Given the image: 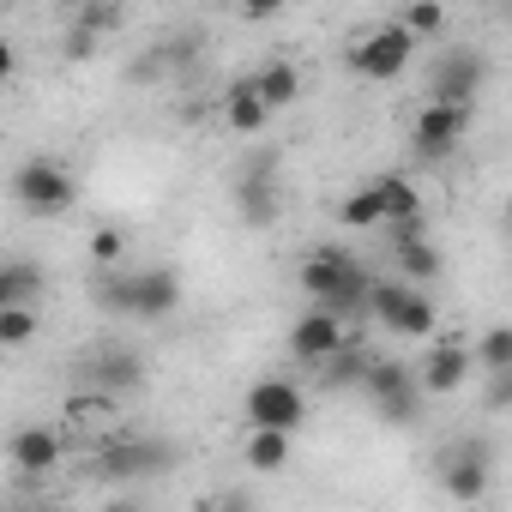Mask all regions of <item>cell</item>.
<instances>
[{"instance_id": "obj_1", "label": "cell", "mask_w": 512, "mask_h": 512, "mask_svg": "<svg viewBox=\"0 0 512 512\" xmlns=\"http://www.w3.org/2000/svg\"><path fill=\"white\" fill-rule=\"evenodd\" d=\"M302 290L320 302V308H332L338 320H362V314H374V278H368V266L362 260H350V253H338V247H320V253H308V266H302Z\"/></svg>"}, {"instance_id": "obj_2", "label": "cell", "mask_w": 512, "mask_h": 512, "mask_svg": "<svg viewBox=\"0 0 512 512\" xmlns=\"http://www.w3.org/2000/svg\"><path fill=\"white\" fill-rule=\"evenodd\" d=\"M470 133V103H422L416 109V127H410V151L416 163H446Z\"/></svg>"}, {"instance_id": "obj_3", "label": "cell", "mask_w": 512, "mask_h": 512, "mask_svg": "<svg viewBox=\"0 0 512 512\" xmlns=\"http://www.w3.org/2000/svg\"><path fill=\"white\" fill-rule=\"evenodd\" d=\"M302 416H308V398H302V386L284 380V374L253 380L247 398H241V422H247V428H290V434H296Z\"/></svg>"}, {"instance_id": "obj_4", "label": "cell", "mask_w": 512, "mask_h": 512, "mask_svg": "<svg viewBox=\"0 0 512 512\" xmlns=\"http://www.w3.org/2000/svg\"><path fill=\"white\" fill-rule=\"evenodd\" d=\"M416 31L398 19V25H380V31H368L356 49H350V67L362 73V79H404L410 73V61H416Z\"/></svg>"}, {"instance_id": "obj_5", "label": "cell", "mask_w": 512, "mask_h": 512, "mask_svg": "<svg viewBox=\"0 0 512 512\" xmlns=\"http://www.w3.org/2000/svg\"><path fill=\"white\" fill-rule=\"evenodd\" d=\"M362 392L380 404V422H392V428H410L416 410H422V398H428L422 374H410L404 362H374L368 380H362Z\"/></svg>"}, {"instance_id": "obj_6", "label": "cell", "mask_w": 512, "mask_h": 512, "mask_svg": "<svg viewBox=\"0 0 512 512\" xmlns=\"http://www.w3.org/2000/svg\"><path fill=\"white\" fill-rule=\"evenodd\" d=\"M13 193H19V205H25L31 217H61V211L79 205V181H73L61 163H43V157L13 175Z\"/></svg>"}, {"instance_id": "obj_7", "label": "cell", "mask_w": 512, "mask_h": 512, "mask_svg": "<svg viewBox=\"0 0 512 512\" xmlns=\"http://www.w3.org/2000/svg\"><path fill=\"white\" fill-rule=\"evenodd\" d=\"M350 344V320H338L332 308H308L296 326H290V356L302 362V368H320V362H332L338 350Z\"/></svg>"}, {"instance_id": "obj_8", "label": "cell", "mask_w": 512, "mask_h": 512, "mask_svg": "<svg viewBox=\"0 0 512 512\" xmlns=\"http://www.w3.org/2000/svg\"><path fill=\"white\" fill-rule=\"evenodd\" d=\"M482 79H488V67H482L476 49H446L434 61V73H428V97L434 103H476L482 97Z\"/></svg>"}, {"instance_id": "obj_9", "label": "cell", "mask_w": 512, "mask_h": 512, "mask_svg": "<svg viewBox=\"0 0 512 512\" xmlns=\"http://www.w3.org/2000/svg\"><path fill=\"white\" fill-rule=\"evenodd\" d=\"M235 211H241L247 229H272V223H278V211H284V187H278V175H272L266 163L241 175V187H235Z\"/></svg>"}, {"instance_id": "obj_10", "label": "cell", "mask_w": 512, "mask_h": 512, "mask_svg": "<svg viewBox=\"0 0 512 512\" xmlns=\"http://www.w3.org/2000/svg\"><path fill=\"white\" fill-rule=\"evenodd\" d=\"M470 368H476V350H470V344H458V338H440V344L422 356V386H428V398L458 392V386L470 380Z\"/></svg>"}, {"instance_id": "obj_11", "label": "cell", "mask_w": 512, "mask_h": 512, "mask_svg": "<svg viewBox=\"0 0 512 512\" xmlns=\"http://www.w3.org/2000/svg\"><path fill=\"white\" fill-rule=\"evenodd\" d=\"M7 464H13L19 476H49V470L61 464V434H55L49 422L19 428V434L7 440Z\"/></svg>"}, {"instance_id": "obj_12", "label": "cell", "mask_w": 512, "mask_h": 512, "mask_svg": "<svg viewBox=\"0 0 512 512\" xmlns=\"http://www.w3.org/2000/svg\"><path fill=\"white\" fill-rule=\"evenodd\" d=\"M440 482H446V494H452V500H482V494H488V446H482V440H470V446L446 452Z\"/></svg>"}, {"instance_id": "obj_13", "label": "cell", "mask_w": 512, "mask_h": 512, "mask_svg": "<svg viewBox=\"0 0 512 512\" xmlns=\"http://www.w3.org/2000/svg\"><path fill=\"white\" fill-rule=\"evenodd\" d=\"M181 308V278L169 266H151V272H133V314L139 320H169Z\"/></svg>"}, {"instance_id": "obj_14", "label": "cell", "mask_w": 512, "mask_h": 512, "mask_svg": "<svg viewBox=\"0 0 512 512\" xmlns=\"http://www.w3.org/2000/svg\"><path fill=\"white\" fill-rule=\"evenodd\" d=\"M290 452H296V434L290 428H247L241 464L260 470V476H278V470H290Z\"/></svg>"}, {"instance_id": "obj_15", "label": "cell", "mask_w": 512, "mask_h": 512, "mask_svg": "<svg viewBox=\"0 0 512 512\" xmlns=\"http://www.w3.org/2000/svg\"><path fill=\"white\" fill-rule=\"evenodd\" d=\"M223 121L247 139V133H260L266 121H272V103H266V91L253 85V79H241V85H229V97H223Z\"/></svg>"}, {"instance_id": "obj_16", "label": "cell", "mask_w": 512, "mask_h": 512, "mask_svg": "<svg viewBox=\"0 0 512 512\" xmlns=\"http://www.w3.org/2000/svg\"><path fill=\"white\" fill-rule=\"evenodd\" d=\"M163 464H169V446H157V440H133V446L97 452V470L103 476H145V470H163Z\"/></svg>"}, {"instance_id": "obj_17", "label": "cell", "mask_w": 512, "mask_h": 512, "mask_svg": "<svg viewBox=\"0 0 512 512\" xmlns=\"http://www.w3.org/2000/svg\"><path fill=\"white\" fill-rule=\"evenodd\" d=\"M91 380L121 398V392H139V386H145V362H139L133 350H103V356L91 362Z\"/></svg>"}, {"instance_id": "obj_18", "label": "cell", "mask_w": 512, "mask_h": 512, "mask_svg": "<svg viewBox=\"0 0 512 512\" xmlns=\"http://www.w3.org/2000/svg\"><path fill=\"white\" fill-rule=\"evenodd\" d=\"M392 260H398V272H404L410 284H428V278H440L446 253L434 247V235H416V241H392Z\"/></svg>"}, {"instance_id": "obj_19", "label": "cell", "mask_w": 512, "mask_h": 512, "mask_svg": "<svg viewBox=\"0 0 512 512\" xmlns=\"http://www.w3.org/2000/svg\"><path fill=\"white\" fill-rule=\"evenodd\" d=\"M338 223H344V229H380V223H386V193H380V181H368L362 193H350V199L338 205Z\"/></svg>"}, {"instance_id": "obj_20", "label": "cell", "mask_w": 512, "mask_h": 512, "mask_svg": "<svg viewBox=\"0 0 512 512\" xmlns=\"http://www.w3.org/2000/svg\"><path fill=\"white\" fill-rule=\"evenodd\" d=\"M91 302H97L103 314H133V272L97 266V278H91Z\"/></svg>"}, {"instance_id": "obj_21", "label": "cell", "mask_w": 512, "mask_h": 512, "mask_svg": "<svg viewBox=\"0 0 512 512\" xmlns=\"http://www.w3.org/2000/svg\"><path fill=\"white\" fill-rule=\"evenodd\" d=\"M253 85L266 91V103H272V109H290V103L302 97V73H296L290 61H272V67H260V73H253Z\"/></svg>"}, {"instance_id": "obj_22", "label": "cell", "mask_w": 512, "mask_h": 512, "mask_svg": "<svg viewBox=\"0 0 512 512\" xmlns=\"http://www.w3.org/2000/svg\"><path fill=\"white\" fill-rule=\"evenodd\" d=\"M368 368H374V362H368L356 344H344L332 362H320V380H326V386H338V392H350V386H362V380H368Z\"/></svg>"}, {"instance_id": "obj_23", "label": "cell", "mask_w": 512, "mask_h": 512, "mask_svg": "<svg viewBox=\"0 0 512 512\" xmlns=\"http://www.w3.org/2000/svg\"><path fill=\"white\" fill-rule=\"evenodd\" d=\"M115 404H121V398H115V392H103V386H97V392H73V398H67V410H61V416H67V422H73V428H91V422H109V416H115Z\"/></svg>"}, {"instance_id": "obj_24", "label": "cell", "mask_w": 512, "mask_h": 512, "mask_svg": "<svg viewBox=\"0 0 512 512\" xmlns=\"http://www.w3.org/2000/svg\"><path fill=\"white\" fill-rule=\"evenodd\" d=\"M416 296V284L410 278H374V320L380 326H392L398 314H404V302Z\"/></svg>"}, {"instance_id": "obj_25", "label": "cell", "mask_w": 512, "mask_h": 512, "mask_svg": "<svg viewBox=\"0 0 512 512\" xmlns=\"http://www.w3.org/2000/svg\"><path fill=\"white\" fill-rule=\"evenodd\" d=\"M434 320H440V314H434V302L416 290V296L404 302V314L392 320V332H398V338H434Z\"/></svg>"}, {"instance_id": "obj_26", "label": "cell", "mask_w": 512, "mask_h": 512, "mask_svg": "<svg viewBox=\"0 0 512 512\" xmlns=\"http://www.w3.org/2000/svg\"><path fill=\"white\" fill-rule=\"evenodd\" d=\"M476 368L494 374V368H512V326H488L476 338Z\"/></svg>"}, {"instance_id": "obj_27", "label": "cell", "mask_w": 512, "mask_h": 512, "mask_svg": "<svg viewBox=\"0 0 512 512\" xmlns=\"http://www.w3.org/2000/svg\"><path fill=\"white\" fill-rule=\"evenodd\" d=\"M43 290V278H37V266H7V272H0V308H13V302H31Z\"/></svg>"}, {"instance_id": "obj_28", "label": "cell", "mask_w": 512, "mask_h": 512, "mask_svg": "<svg viewBox=\"0 0 512 512\" xmlns=\"http://www.w3.org/2000/svg\"><path fill=\"white\" fill-rule=\"evenodd\" d=\"M31 332H37V314H31V302H13V308H0V344H31Z\"/></svg>"}, {"instance_id": "obj_29", "label": "cell", "mask_w": 512, "mask_h": 512, "mask_svg": "<svg viewBox=\"0 0 512 512\" xmlns=\"http://www.w3.org/2000/svg\"><path fill=\"white\" fill-rule=\"evenodd\" d=\"M404 25H410L416 37H440V31H446V7H440V0H410Z\"/></svg>"}, {"instance_id": "obj_30", "label": "cell", "mask_w": 512, "mask_h": 512, "mask_svg": "<svg viewBox=\"0 0 512 512\" xmlns=\"http://www.w3.org/2000/svg\"><path fill=\"white\" fill-rule=\"evenodd\" d=\"M121 253H127V235H121L115 223H103V229L91 235V260H97V266H115Z\"/></svg>"}, {"instance_id": "obj_31", "label": "cell", "mask_w": 512, "mask_h": 512, "mask_svg": "<svg viewBox=\"0 0 512 512\" xmlns=\"http://www.w3.org/2000/svg\"><path fill=\"white\" fill-rule=\"evenodd\" d=\"M488 380V410H512V368H494V374H482Z\"/></svg>"}, {"instance_id": "obj_32", "label": "cell", "mask_w": 512, "mask_h": 512, "mask_svg": "<svg viewBox=\"0 0 512 512\" xmlns=\"http://www.w3.org/2000/svg\"><path fill=\"white\" fill-rule=\"evenodd\" d=\"M290 7V0H241V19H253V25H260V19H278Z\"/></svg>"}, {"instance_id": "obj_33", "label": "cell", "mask_w": 512, "mask_h": 512, "mask_svg": "<svg viewBox=\"0 0 512 512\" xmlns=\"http://www.w3.org/2000/svg\"><path fill=\"white\" fill-rule=\"evenodd\" d=\"M506 235H512V205H506Z\"/></svg>"}]
</instances>
